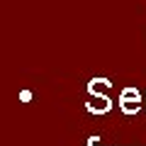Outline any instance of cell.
Wrapping results in <instances>:
<instances>
[{
  "label": "cell",
  "instance_id": "cell-1",
  "mask_svg": "<svg viewBox=\"0 0 146 146\" xmlns=\"http://www.w3.org/2000/svg\"><path fill=\"white\" fill-rule=\"evenodd\" d=\"M119 110L124 115H136L144 110V98L136 88H124L119 93Z\"/></svg>",
  "mask_w": 146,
  "mask_h": 146
},
{
  "label": "cell",
  "instance_id": "cell-2",
  "mask_svg": "<svg viewBox=\"0 0 146 146\" xmlns=\"http://www.w3.org/2000/svg\"><path fill=\"white\" fill-rule=\"evenodd\" d=\"M110 80L107 78H95V80H90V85H88V90H90V95H95V98H105V93L102 90L105 88H110Z\"/></svg>",
  "mask_w": 146,
  "mask_h": 146
},
{
  "label": "cell",
  "instance_id": "cell-3",
  "mask_svg": "<svg viewBox=\"0 0 146 146\" xmlns=\"http://www.w3.org/2000/svg\"><path fill=\"white\" fill-rule=\"evenodd\" d=\"M90 112H98V115H105V112H110L112 110V100L105 95V98H98V102H90L88 105Z\"/></svg>",
  "mask_w": 146,
  "mask_h": 146
},
{
  "label": "cell",
  "instance_id": "cell-4",
  "mask_svg": "<svg viewBox=\"0 0 146 146\" xmlns=\"http://www.w3.org/2000/svg\"><path fill=\"white\" fill-rule=\"evenodd\" d=\"M144 112H146V100H144Z\"/></svg>",
  "mask_w": 146,
  "mask_h": 146
}]
</instances>
